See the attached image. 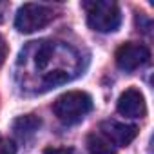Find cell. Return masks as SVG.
<instances>
[{
  "mask_svg": "<svg viewBox=\"0 0 154 154\" xmlns=\"http://www.w3.org/2000/svg\"><path fill=\"white\" fill-rule=\"evenodd\" d=\"M44 154H78V152L71 147H47Z\"/></svg>",
  "mask_w": 154,
  "mask_h": 154,
  "instance_id": "7c38bea8",
  "label": "cell"
},
{
  "mask_svg": "<svg viewBox=\"0 0 154 154\" xmlns=\"http://www.w3.org/2000/svg\"><path fill=\"white\" fill-rule=\"evenodd\" d=\"M6 56H8V44H6V40L2 36H0V63L6 60Z\"/></svg>",
  "mask_w": 154,
  "mask_h": 154,
  "instance_id": "4fadbf2b",
  "label": "cell"
},
{
  "mask_svg": "<svg viewBox=\"0 0 154 154\" xmlns=\"http://www.w3.org/2000/svg\"><path fill=\"white\" fill-rule=\"evenodd\" d=\"M49 56H51V47H49L47 44L40 45L38 51H36V54H35V62H36V65H38V67H44V65L49 62Z\"/></svg>",
  "mask_w": 154,
  "mask_h": 154,
  "instance_id": "30bf717a",
  "label": "cell"
},
{
  "mask_svg": "<svg viewBox=\"0 0 154 154\" xmlns=\"http://www.w3.org/2000/svg\"><path fill=\"white\" fill-rule=\"evenodd\" d=\"M100 131L112 145H118V147H127L138 134L136 125H127V123H120L114 120L102 122Z\"/></svg>",
  "mask_w": 154,
  "mask_h": 154,
  "instance_id": "5b68a950",
  "label": "cell"
},
{
  "mask_svg": "<svg viewBox=\"0 0 154 154\" xmlns=\"http://www.w3.org/2000/svg\"><path fill=\"white\" fill-rule=\"evenodd\" d=\"M87 150L89 154H116L114 145L102 132H91L87 136Z\"/></svg>",
  "mask_w": 154,
  "mask_h": 154,
  "instance_id": "ba28073f",
  "label": "cell"
},
{
  "mask_svg": "<svg viewBox=\"0 0 154 154\" xmlns=\"http://www.w3.org/2000/svg\"><path fill=\"white\" fill-rule=\"evenodd\" d=\"M54 13L51 8L42 4H24L15 17V27L20 33H35L38 29H44L51 20Z\"/></svg>",
  "mask_w": 154,
  "mask_h": 154,
  "instance_id": "3957f363",
  "label": "cell"
},
{
  "mask_svg": "<svg viewBox=\"0 0 154 154\" xmlns=\"http://www.w3.org/2000/svg\"><path fill=\"white\" fill-rule=\"evenodd\" d=\"M8 11H9V4H8V2H0V24L6 20Z\"/></svg>",
  "mask_w": 154,
  "mask_h": 154,
  "instance_id": "5bb4252c",
  "label": "cell"
},
{
  "mask_svg": "<svg viewBox=\"0 0 154 154\" xmlns=\"http://www.w3.org/2000/svg\"><path fill=\"white\" fill-rule=\"evenodd\" d=\"M149 58H150V51L143 44H136V42H127L120 45L116 51V63L123 71H134L143 63H147Z\"/></svg>",
  "mask_w": 154,
  "mask_h": 154,
  "instance_id": "277c9868",
  "label": "cell"
},
{
  "mask_svg": "<svg viewBox=\"0 0 154 154\" xmlns=\"http://www.w3.org/2000/svg\"><path fill=\"white\" fill-rule=\"evenodd\" d=\"M69 82V74L62 69H56V71H51L49 74H45L44 78V87H56V85H62V84H67Z\"/></svg>",
  "mask_w": 154,
  "mask_h": 154,
  "instance_id": "9c48e42d",
  "label": "cell"
},
{
  "mask_svg": "<svg viewBox=\"0 0 154 154\" xmlns=\"http://www.w3.org/2000/svg\"><path fill=\"white\" fill-rule=\"evenodd\" d=\"M42 125V120L35 114H26V116H18L13 122V132L18 138H31Z\"/></svg>",
  "mask_w": 154,
  "mask_h": 154,
  "instance_id": "52a82bcc",
  "label": "cell"
},
{
  "mask_svg": "<svg viewBox=\"0 0 154 154\" xmlns=\"http://www.w3.org/2000/svg\"><path fill=\"white\" fill-rule=\"evenodd\" d=\"M0 154H17V145L13 140L0 134Z\"/></svg>",
  "mask_w": 154,
  "mask_h": 154,
  "instance_id": "8fae6325",
  "label": "cell"
},
{
  "mask_svg": "<svg viewBox=\"0 0 154 154\" xmlns=\"http://www.w3.org/2000/svg\"><path fill=\"white\" fill-rule=\"evenodd\" d=\"M116 109L120 114H123L127 118H141V116H145V111H147L145 109V98L138 89L131 87L120 94Z\"/></svg>",
  "mask_w": 154,
  "mask_h": 154,
  "instance_id": "8992f818",
  "label": "cell"
},
{
  "mask_svg": "<svg viewBox=\"0 0 154 154\" xmlns=\"http://www.w3.org/2000/svg\"><path fill=\"white\" fill-rule=\"evenodd\" d=\"M93 109V98L84 91H69L56 98L53 103L54 116L63 125H74L85 118Z\"/></svg>",
  "mask_w": 154,
  "mask_h": 154,
  "instance_id": "6da1fadb",
  "label": "cell"
},
{
  "mask_svg": "<svg viewBox=\"0 0 154 154\" xmlns=\"http://www.w3.org/2000/svg\"><path fill=\"white\" fill-rule=\"evenodd\" d=\"M87 13V24L93 31L98 33H112L122 24V13L118 4L111 0H93L84 2Z\"/></svg>",
  "mask_w": 154,
  "mask_h": 154,
  "instance_id": "7a4b0ae2",
  "label": "cell"
}]
</instances>
